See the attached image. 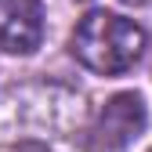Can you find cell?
Returning <instances> with one entry per match:
<instances>
[{
	"label": "cell",
	"instance_id": "1",
	"mask_svg": "<svg viewBox=\"0 0 152 152\" xmlns=\"http://www.w3.org/2000/svg\"><path fill=\"white\" fill-rule=\"evenodd\" d=\"M69 51L83 69L98 76H120L134 69L145 54V29L123 15L91 11L76 22L69 36Z\"/></svg>",
	"mask_w": 152,
	"mask_h": 152
},
{
	"label": "cell",
	"instance_id": "4",
	"mask_svg": "<svg viewBox=\"0 0 152 152\" xmlns=\"http://www.w3.org/2000/svg\"><path fill=\"white\" fill-rule=\"evenodd\" d=\"M44 44V4L40 0H0V51L33 54Z\"/></svg>",
	"mask_w": 152,
	"mask_h": 152
},
{
	"label": "cell",
	"instance_id": "5",
	"mask_svg": "<svg viewBox=\"0 0 152 152\" xmlns=\"http://www.w3.org/2000/svg\"><path fill=\"white\" fill-rule=\"evenodd\" d=\"M15 152H51V148H47L44 141H22V145L15 148Z\"/></svg>",
	"mask_w": 152,
	"mask_h": 152
},
{
	"label": "cell",
	"instance_id": "3",
	"mask_svg": "<svg viewBox=\"0 0 152 152\" xmlns=\"http://www.w3.org/2000/svg\"><path fill=\"white\" fill-rule=\"evenodd\" d=\"M145 123H148V112H145L141 94L134 91L112 94L105 109L98 112L94 127L87 130V152H123L145 130Z\"/></svg>",
	"mask_w": 152,
	"mask_h": 152
},
{
	"label": "cell",
	"instance_id": "2",
	"mask_svg": "<svg viewBox=\"0 0 152 152\" xmlns=\"http://www.w3.org/2000/svg\"><path fill=\"white\" fill-rule=\"evenodd\" d=\"M0 130H29V134H65L83 116V98L58 83H26L4 94Z\"/></svg>",
	"mask_w": 152,
	"mask_h": 152
},
{
	"label": "cell",
	"instance_id": "6",
	"mask_svg": "<svg viewBox=\"0 0 152 152\" xmlns=\"http://www.w3.org/2000/svg\"><path fill=\"white\" fill-rule=\"evenodd\" d=\"M120 4H127V7H141V4H148V0H120Z\"/></svg>",
	"mask_w": 152,
	"mask_h": 152
}]
</instances>
